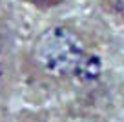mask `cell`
<instances>
[{
    "instance_id": "obj_3",
    "label": "cell",
    "mask_w": 124,
    "mask_h": 122,
    "mask_svg": "<svg viewBox=\"0 0 124 122\" xmlns=\"http://www.w3.org/2000/svg\"><path fill=\"white\" fill-rule=\"evenodd\" d=\"M104 2L109 6V9H111V11L124 15V0H104Z\"/></svg>"
},
{
    "instance_id": "obj_2",
    "label": "cell",
    "mask_w": 124,
    "mask_h": 122,
    "mask_svg": "<svg viewBox=\"0 0 124 122\" xmlns=\"http://www.w3.org/2000/svg\"><path fill=\"white\" fill-rule=\"evenodd\" d=\"M26 2L35 6V8H40V9H49V8H55V6L62 4L64 0H26Z\"/></svg>"
},
{
    "instance_id": "obj_1",
    "label": "cell",
    "mask_w": 124,
    "mask_h": 122,
    "mask_svg": "<svg viewBox=\"0 0 124 122\" xmlns=\"http://www.w3.org/2000/svg\"><path fill=\"white\" fill-rule=\"evenodd\" d=\"M33 62L55 78L89 80L101 73V62L71 27L53 26L33 44Z\"/></svg>"
}]
</instances>
